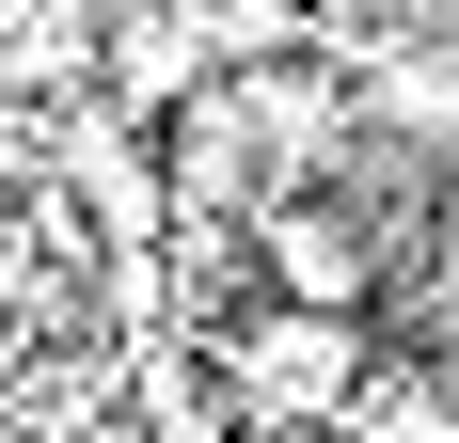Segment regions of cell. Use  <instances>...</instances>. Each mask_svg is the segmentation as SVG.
<instances>
[{
	"mask_svg": "<svg viewBox=\"0 0 459 443\" xmlns=\"http://www.w3.org/2000/svg\"><path fill=\"white\" fill-rule=\"evenodd\" d=\"M254 254H270L285 301H349V285H365V238H349L333 206H270V222H254Z\"/></svg>",
	"mask_w": 459,
	"mask_h": 443,
	"instance_id": "6da1fadb",
	"label": "cell"
},
{
	"mask_svg": "<svg viewBox=\"0 0 459 443\" xmlns=\"http://www.w3.org/2000/svg\"><path fill=\"white\" fill-rule=\"evenodd\" d=\"M380 111H396V127H428V143H459V64H396V80H380Z\"/></svg>",
	"mask_w": 459,
	"mask_h": 443,
	"instance_id": "7a4b0ae2",
	"label": "cell"
}]
</instances>
